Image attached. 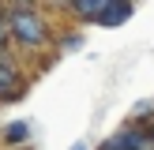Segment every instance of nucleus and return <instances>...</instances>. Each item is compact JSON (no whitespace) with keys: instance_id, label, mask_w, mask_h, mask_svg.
<instances>
[{"instance_id":"0eeeda50","label":"nucleus","mask_w":154,"mask_h":150,"mask_svg":"<svg viewBox=\"0 0 154 150\" xmlns=\"http://www.w3.org/2000/svg\"><path fill=\"white\" fill-rule=\"evenodd\" d=\"M60 45H64L68 52H75V49H79V45H83V34H68V38H64V41H60Z\"/></svg>"},{"instance_id":"7ed1b4c3","label":"nucleus","mask_w":154,"mask_h":150,"mask_svg":"<svg viewBox=\"0 0 154 150\" xmlns=\"http://www.w3.org/2000/svg\"><path fill=\"white\" fill-rule=\"evenodd\" d=\"M147 142H150V135L143 131V128L128 124V128H120L113 139H105L102 150H147Z\"/></svg>"},{"instance_id":"1a4fd4ad","label":"nucleus","mask_w":154,"mask_h":150,"mask_svg":"<svg viewBox=\"0 0 154 150\" xmlns=\"http://www.w3.org/2000/svg\"><path fill=\"white\" fill-rule=\"evenodd\" d=\"M147 135H154V128H150V131H147Z\"/></svg>"},{"instance_id":"39448f33","label":"nucleus","mask_w":154,"mask_h":150,"mask_svg":"<svg viewBox=\"0 0 154 150\" xmlns=\"http://www.w3.org/2000/svg\"><path fill=\"white\" fill-rule=\"evenodd\" d=\"M128 15H132V4H109V0H105V8H102V15H98V22H102V26H120Z\"/></svg>"},{"instance_id":"423d86ee","label":"nucleus","mask_w":154,"mask_h":150,"mask_svg":"<svg viewBox=\"0 0 154 150\" xmlns=\"http://www.w3.org/2000/svg\"><path fill=\"white\" fill-rule=\"evenodd\" d=\"M102 8H105V0H75V4H72V15H79V19H87V22H98Z\"/></svg>"},{"instance_id":"f03ea898","label":"nucleus","mask_w":154,"mask_h":150,"mask_svg":"<svg viewBox=\"0 0 154 150\" xmlns=\"http://www.w3.org/2000/svg\"><path fill=\"white\" fill-rule=\"evenodd\" d=\"M26 79H23V68L15 64V56L8 49H0V101H19Z\"/></svg>"},{"instance_id":"f257e3e1","label":"nucleus","mask_w":154,"mask_h":150,"mask_svg":"<svg viewBox=\"0 0 154 150\" xmlns=\"http://www.w3.org/2000/svg\"><path fill=\"white\" fill-rule=\"evenodd\" d=\"M0 19H4L8 38H11L19 49H30V52H34V49H45V45L53 41L45 15L38 11V8H30V4H11V8H4Z\"/></svg>"},{"instance_id":"6e6552de","label":"nucleus","mask_w":154,"mask_h":150,"mask_svg":"<svg viewBox=\"0 0 154 150\" xmlns=\"http://www.w3.org/2000/svg\"><path fill=\"white\" fill-rule=\"evenodd\" d=\"M72 150H90V146H87V142H75V146H72Z\"/></svg>"},{"instance_id":"20e7f679","label":"nucleus","mask_w":154,"mask_h":150,"mask_svg":"<svg viewBox=\"0 0 154 150\" xmlns=\"http://www.w3.org/2000/svg\"><path fill=\"white\" fill-rule=\"evenodd\" d=\"M0 139H4V146H26L30 142V120H8L0 128Z\"/></svg>"}]
</instances>
